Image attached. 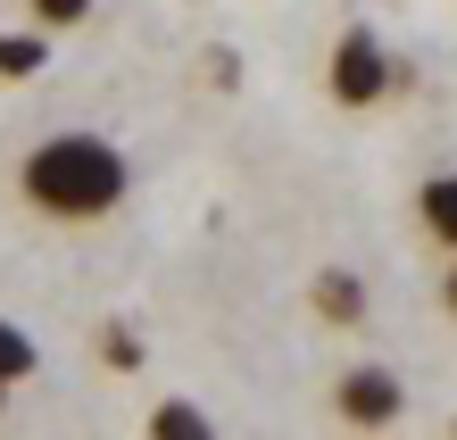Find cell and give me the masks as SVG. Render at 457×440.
Masks as SVG:
<instances>
[{
	"label": "cell",
	"instance_id": "7",
	"mask_svg": "<svg viewBox=\"0 0 457 440\" xmlns=\"http://www.w3.org/2000/svg\"><path fill=\"white\" fill-rule=\"evenodd\" d=\"M424 225L457 250V175H433V183H424Z\"/></svg>",
	"mask_w": 457,
	"mask_h": 440
},
{
	"label": "cell",
	"instance_id": "10",
	"mask_svg": "<svg viewBox=\"0 0 457 440\" xmlns=\"http://www.w3.org/2000/svg\"><path fill=\"white\" fill-rule=\"evenodd\" d=\"M84 9H92V0H34V17H42V25H75Z\"/></svg>",
	"mask_w": 457,
	"mask_h": 440
},
{
	"label": "cell",
	"instance_id": "8",
	"mask_svg": "<svg viewBox=\"0 0 457 440\" xmlns=\"http://www.w3.org/2000/svg\"><path fill=\"white\" fill-rule=\"evenodd\" d=\"M34 366H42V357H34V341H25V333H17V324H9V316H0V374H9V382H25V374H34Z\"/></svg>",
	"mask_w": 457,
	"mask_h": 440
},
{
	"label": "cell",
	"instance_id": "11",
	"mask_svg": "<svg viewBox=\"0 0 457 440\" xmlns=\"http://www.w3.org/2000/svg\"><path fill=\"white\" fill-rule=\"evenodd\" d=\"M449 308H457V266H449Z\"/></svg>",
	"mask_w": 457,
	"mask_h": 440
},
{
	"label": "cell",
	"instance_id": "12",
	"mask_svg": "<svg viewBox=\"0 0 457 440\" xmlns=\"http://www.w3.org/2000/svg\"><path fill=\"white\" fill-rule=\"evenodd\" d=\"M0 407H9V374H0Z\"/></svg>",
	"mask_w": 457,
	"mask_h": 440
},
{
	"label": "cell",
	"instance_id": "5",
	"mask_svg": "<svg viewBox=\"0 0 457 440\" xmlns=\"http://www.w3.org/2000/svg\"><path fill=\"white\" fill-rule=\"evenodd\" d=\"M42 67H50V42L42 34H0V75L25 84V75H42Z\"/></svg>",
	"mask_w": 457,
	"mask_h": 440
},
{
	"label": "cell",
	"instance_id": "9",
	"mask_svg": "<svg viewBox=\"0 0 457 440\" xmlns=\"http://www.w3.org/2000/svg\"><path fill=\"white\" fill-rule=\"evenodd\" d=\"M100 357H109V366H142V341H133L125 324H109V333H100Z\"/></svg>",
	"mask_w": 457,
	"mask_h": 440
},
{
	"label": "cell",
	"instance_id": "3",
	"mask_svg": "<svg viewBox=\"0 0 457 440\" xmlns=\"http://www.w3.org/2000/svg\"><path fill=\"white\" fill-rule=\"evenodd\" d=\"M391 59H383V42H374L366 34V25H358V34H341V50H333V100H349V108H366V100H383L391 92Z\"/></svg>",
	"mask_w": 457,
	"mask_h": 440
},
{
	"label": "cell",
	"instance_id": "1",
	"mask_svg": "<svg viewBox=\"0 0 457 440\" xmlns=\"http://www.w3.org/2000/svg\"><path fill=\"white\" fill-rule=\"evenodd\" d=\"M25 200H34L42 216H59V225H92V216H109L125 200V150L117 142H100V133H50V142L25 158Z\"/></svg>",
	"mask_w": 457,
	"mask_h": 440
},
{
	"label": "cell",
	"instance_id": "2",
	"mask_svg": "<svg viewBox=\"0 0 457 440\" xmlns=\"http://www.w3.org/2000/svg\"><path fill=\"white\" fill-rule=\"evenodd\" d=\"M333 407H341V424L383 432V424H399V416H408V391H399V374H391V366H358V374H341Z\"/></svg>",
	"mask_w": 457,
	"mask_h": 440
},
{
	"label": "cell",
	"instance_id": "4",
	"mask_svg": "<svg viewBox=\"0 0 457 440\" xmlns=\"http://www.w3.org/2000/svg\"><path fill=\"white\" fill-rule=\"evenodd\" d=\"M316 308H325L333 324H358V316H366V283H358V274H341V266H333L325 283H316Z\"/></svg>",
	"mask_w": 457,
	"mask_h": 440
},
{
	"label": "cell",
	"instance_id": "6",
	"mask_svg": "<svg viewBox=\"0 0 457 440\" xmlns=\"http://www.w3.org/2000/svg\"><path fill=\"white\" fill-rule=\"evenodd\" d=\"M150 432H158V440H208L217 424H208V416H200L192 399H167V407H158V416H150Z\"/></svg>",
	"mask_w": 457,
	"mask_h": 440
}]
</instances>
